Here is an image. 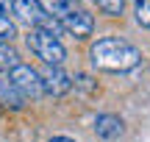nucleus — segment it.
Here are the masks:
<instances>
[{
  "label": "nucleus",
  "mask_w": 150,
  "mask_h": 142,
  "mask_svg": "<svg viewBox=\"0 0 150 142\" xmlns=\"http://www.w3.org/2000/svg\"><path fill=\"white\" fill-rule=\"evenodd\" d=\"M36 3L47 17H53V20H59V22H61V17L70 11V0H36Z\"/></svg>",
  "instance_id": "9"
},
{
  "label": "nucleus",
  "mask_w": 150,
  "mask_h": 142,
  "mask_svg": "<svg viewBox=\"0 0 150 142\" xmlns=\"http://www.w3.org/2000/svg\"><path fill=\"white\" fill-rule=\"evenodd\" d=\"M47 142H75V139H70V137H50Z\"/></svg>",
  "instance_id": "15"
},
{
  "label": "nucleus",
  "mask_w": 150,
  "mask_h": 142,
  "mask_svg": "<svg viewBox=\"0 0 150 142\" xmlns=\"http://www.w3.org/2000/svg\"><path fill=\"white\" fill-rule=\"evenodd\" d=\"M20 64V53L11 48V42H0V72H11Z\"/></svg>",
  "instance_id": "10"
},
{
  "label": "nucleus",
  "mask_w": 150,
  "mask_h": 142,
  "mask_svg": "<svg viewBox=\"0 0 150 142\" xmlns=\"http://www.w3.org/2000/svg\"><path fill=\"white\" fill-rule=\"evenodd\" d=\"M134 14L139 25L150 28V0H134Z\"/></svg>",
  "instance_id": "12"
},
{
  "label": "nucleus",
  "mask_w": 150,
  "mask_h": 142,
  "mask_svg": "<svg viewBox=\"0 0 150 142\" xmlns=\"http://www.w3.org/2000/svg\"><path fill=\"white\" fill-rule=\"evenodd\" d=\"M6 81H8L25 100H28V98H42V95H45V89H42V75H39V70H33L31 64H22V61H20V64L8 72Z\"/></svg>",
  "instance_id": "3"
},
{
  "label": "nucleus",
  "mask_w": 150,
  "mask_h": 142,
  "mask_svg": "<svg viewBox=\"0 0 150 142\" xmlns=\"http://www.w3.org/2000/svg\"><path fill=\"white\" fill-rule=\"evenodd\" d=\"M11 11H14L22 22H28V25H33V28H39L47 20V14L39 9L36 0H11Z\"/></svg>",
  "instance_id": "6"
},
{
  "label": "nucleus",
  "mask_w": 150,
  "mask_h": 142,
  "mask_svg": "<svg viewBox=\"0 0 150 142\" xmlns=\"http://www.w3.org/2000/svg\"><path fill=\"white\" fill-rule=\"evenodd\" d=\"M97 3V9L103 11V14H108V17H120L125 11V0H95Z\"/></svg>",
  "instance_id": "11"
},
{
  "label": "nucleus",
  "mask_w": 150,
  "mask_h": 142,
  "mask_svg": "<svg viewBox=\"0 0 150 142\" xmlns=\"http://www.w3.org/2000/svg\"><path fill=\"white\" fill-rule=\"evenodd\" d=\"M14 36H17V25L6 14H0V42H11Z\"/></svg>",
  "instance_id": "13"
},
{
  "label": "nucleus",
  "mask_w": 150,
  "mask_h": 142,
  "mask_svg": "<svg viewBox=\"0 0 150 142\" xmlns=\"http://www.w3.org/2000/svg\"><path fill=\"white\" fill-rule=\"evenodd\" d=\"M61 28H64L67 33H72L75 39H86L95 31V17H92L89 11H83V9H72L70 6V11L61 17Z\"/></svg>",
  "instance_id": "4"
},
{
  "label": "nucleus",
  "mask_w": 150,
  "mask_h": 142,
  "mask_svg": "<svg viewBox=\"0 0 150 142\" xmlns=\"http://www.w3.org/2000/svg\"><path fill=\"white\" fill-rule=\"evenodd\" d=\"M95 134L100 139H106V142L117 139L122 134V120L117 114H97L95 117Z\"/></svg>",
  "instance_id": "7"
},
{
  "label": "nucleus",
  "mask_w": 150,
  "mask_h": 142,
  "mask_svg": "<svg viewBox=\"0 0 150 142\" xmlns=\"http://www.w3.org/2000/svg\"><path fill=\"white\" fill-rule=\"evenodd\" d=\"M39 75H42V89H45V95L61 98V95H67V92L72 89V78L67 75L61 67H45Z\"/></svg>",
  "instance_id": "5"
},
{
  "label": "nucleus",
  "mask_w": 150,
  "mask_h": 142,
  "mask_svg": "<svg viewBox=\"0 0 150 142\" xmlns=\"http://www.w3.org/2000/svg\"><path fill=\"white\" fill-rule=\"evenodd\" d=\"M11 11V0H0V14H8Z\"/></svg>",
  "instance_id": "14"
},
{
  "label": "nucleus",
  "mask_w": 150,
  "mask_h": 142,
  "mask_svg": "<svg viewBox=\"0 0 150 142\" xmlns=\"http://www.w3.org/2000/svg\"><path fill=\"white\" fill-rule=\"evenodd\" d=\"M0 106H6V109H22L25 106V98L8 81H0Z\"/></svg>",
  "instance_id": "8"
},
{
  "label": "nucleus",
  "mask_w": 150,
  "mask_h": 142,
  "mask_svg": "<svg viewBox=\"0 0 150 142\" xmlns=\"http://www.w3.org/2000/svg\"><path fill=\"white\" fill-rule=\"evenodd\" d=\"M28 48L36 53V59H42L47 67H61L67 59V50L64 45H61L59 36H53L50 31H45V28H31V33H28Z\"/></svg>",
  "instance_id": "2"
},
{
  "label": "nucleus",
  "mask_w": 150,
  "mask_h": 142,
  "mask_svg": "<svg viewBox=\"0 0 150 142\" xmlns=\"http://www.w3.org/2000/svg\"><path fill=\"white\" fill-rule=\"evenodd\" d=\"M89 59H92V67L103 72H131L142 64V53L120 36L97 39L89 48Z\"/></svg>",
  "instance_id": "1"
}]
</instances>
